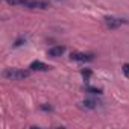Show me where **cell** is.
Returning a JSON list of instances; mask_svg holds the SVG:
<instances>
[{"label":"cell","instance_id":"6da1fadb","mask_svg":"<svg viewBox=\"0 0 129 129\" xmlns=\"http://www.w3.org/2000/svg\"><path fill=\"white\" fill-rule=\"evenodd\" d=\"M30 72L27 70H21V69H6L3 72V76L9 81H23L26 78H29Z\"/></svg>","mask_w":129,"mask_h":129},{"label":"cell","instance_id":"8fae6325","mask_svg":"<svg viewBox=\"0 0 129 129\" xmlns=\"http://www.w3.org/2000/svg\"><path fill=\"white\" fill-rule=\"evenodd\" d=\"M23 43H26V38H23V37H21V38H18V40L14 43V47H18V46H21Z\"/></svg>","mask_w":129,"mask_h":129},{"label":"cell","instance_id":"3957f363","mask_svg":"<svg viewBox=\"0 0 129 129\" xmlns=\"http://www.w3.org/2000/svg\"><path fill=\"white\" fill-rule=\"evenodd\" d=\"M105 24H106L108 29H117L121 24H126V20L124 18H118V17H106L105 18Z\"/></svg>","mask_w":129,"mask_h":129},{"label":"cell","instance_id":"ba28073f","mask_svg":"<svg viewBox=\"0 0 129 129\" xmlns=\"http://www.w3.org/2000/svg\"><path fill=\"white\" fill-rule=\"evenodd\" d=\"M5 2L12 5V6H26L27 0H5Z\"/></svg>","mask_w":129,"mask_h":129},{"label":"cell","instance_id":"30bf717a","mask_svg":"<svg viewBox=\"0 0 129 129\" xmlns=\"http://www.w3.org/2000/svg\"><path fill=\"white\" fill-rule=\"evenodd\" d=\"M121 72L124 73V76H126V78H129V64H123Z\"/></svg>","mask_w":129,"mask_h":129},{"label":"cell","instance_id":"7c38bea8","mask_svg":"<svg viewBox=\"0 0 129 129\" xmlns=\"http://www.w3.org/2000/svg\"><path fill=\"white\" fill-rule=\"evenodd\" d=\"M82 76H84L85 79H88V78L91 76V70H82Z\"/></svg>","mask_w":129,"mask_h":129},{"label":"cell","instance_id":"4fadbf2b","mask_svg":"<svg viewBox=\"0 0 129 129\" xmlns=\"http://www.w3.org/2000/svg\"><path fill=\"white\" fill-rule=\"evenodd\" d=\"M41 109H43V111H52L53 108H52L50 105H47V103H44V105H41Z\"/></svg>","mask_w":129,"mask_h":129},{"label":"cell","instance_id":"52a82bcc","mask_svg":"<svg viewBox=\"0 0 129 129\" xmlns=\"http://www.w3.org/2000/svg\"><path fill=\"white\" fill-rule=\"evenodd\" d=\"M82 105H84V108H87V109H94V108L97 106V102L93 100V99H85V100L82 102Z\"/></svg>","mask_w":129,"mask_h":129},{"label":"cell","instance_id":"9c48e42d","mask_svg":"<svg viewBox=\"0 0 129 129\" xmlns=\"http://www.w3.org/2000/svg\"><path fill=\"white\" fill-rule=\"evenodd\" d=\"M85 91L91 94H102V88H96V87H85Z\"/></svg>","mask_w":129,"mask_h":129},{"label":"cell","instance_id":"7a4b0ae2","mask_svg":"<svg viewBox=\"0 0 129 129\" xmlns=\"http://www.w3.org/2000/svg\"><path fill=\"white\" fill-rule=\"evenodd\" d=\"M70 59L72 61H76V62H90L94 59V55L93 53H81V52H73L70 55Z\"/></svg>","mask_w":129,"mask_h":129},{"label":"cell","instance_id":"5b68a950","mask_svg":"<svg viewBox=\"0 0 129 129\" xmlns=\"http://www.w3.org/2000/svg\"><path fill=\"white\" fill-rule=\"evenodd\" d=\"M29 69L30 70H37V72H47L52 67L47 66V64H44V62H41V61H34V62H30V67Z\"/></svg>","mask_w":129,"mask_h":129},{"label":"cell","instance_id":"8992f818","mask_svg":"<svg viewBox=\"0 0 129 129\" xmlns=\"http://www.w3.org/2000/svg\"><path fill=\"white\" fill-rule=\"evenodd\" d=\"M64 52H66V47H64V46H55V47H50V49L47 50V55L52 56V58H58V56H61Z\"/></svg>","mask_w":129,"mask_h":129},{"label":"cell","instance_id":"277c9868","mask_svg":"<svg viewBox=\"0 0 129 129\" xmlns=\"http://www.w3.org/2000/svg\"><path fill=\"white\" fill-rule=\"evenodd\" d=\"M26 8H30V9H47V8H50V3L46 2V0H27Z\"/></svg>","mask_w":129,"mask_h":129}]
</instances>
